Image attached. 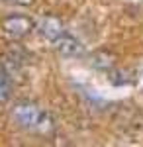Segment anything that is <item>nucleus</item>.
I'll return each mask as SVG.
<instances>
[{
  "instance_id": "nucleus-1",
  "label": "nucleus",
  "mask_w": 143,
  "mask_h": 147,
  "mask_svg": "<svg viewBox=\"0 0 143 147\" xmlns=\"http://www.w3.org/2000/svg\"><path fill=\"white\" fill-rule=\"evenodd\" d=\"M12 120L20 125L22 129H28V131H41V134H47V131L53 129L51 118H49L39 106L30 104V102L16 104L14 110H12Z\"/></svg>"
},
{
  "instance_id": "nucleus-2",
  "label": "nucleus",
  "mask_w": 143,
  "mask_h": 147,
  "mask_svg": "<svg viewBox=\"0 0 143 147\" xmlns=\"http://www.w3.org/2000/svg\"><path fill=\"white\" fill-rule=\"evenodd\" d=\"M33 28H35L33 22L30 18H26V16H8L6 20H2L4 34L10 35L12 39H22V37H26Z\"/></svg>"
},
{
  "instance_id": "nucleus-3",
  "label": "nucleus",
  "mask_w": 143,
  "mask_h": 147,
  "mask_svg": "<svg viewBox=\"0 0 143 147\" xmlns=\"http://www.w3.org/2000/svg\"><path fill=\"white\" fill-rule=\"evenodd\" d=\"M35 30H37V34L41 35V37H45V39L51 41V43L55 41L57 37H61V35L67 32L65 26L59 22L57 18H51V16H49V18H43L41 22L35 26Z\"/></svg>"
},
{
  "instance_id": "nucleus-4",
  "label": "nucleus",
  "mask_w": 143,
  "mask_h": 147,
  "mask_svg": "<svg viewBox=\"0 0 143 147\" xmlns=\"http://www.w3.org/2000/svg\"><path fill=\"white\" fill-rule=\"evenodd\" d=\"M53 45H55V49H59L61 53H65V55H73V57H75V55H82V51H84V47L80 45V41L75 39L69 32H65L61 37H57L55 41H53Z\"/></svg>"
},
{
  "instance_id": "nucleus-5",
  "label": "nucleus",
  "mask_w": 143,
  "mask_h": 147,
  "mask_svg": "<svg viewBox=\"0 0 143 147\" xmlns=\"http://www.w3.org/2000/svg\"><path fill=\"white\" fill-rule=\"evenodd\" d=\"M10 92H12L10 79L6 77V73H2V71H0V104L8 102V98H10Z\"/></svg>"
},
{
  "instance_id": "nucleus-6",
  "label": "nucleus",
  "mask_w": 143,
  "mask_h": 147,
  "mask_svg": "<svg viewBox=\"0 0 143 147\" xmlns=\"http://www.w3.org/2000/svg\"><path fill=\"white\" fill-rule=\"evenodd\" d=\"M4 2H10V4H16V6H32L33 0H4Z\"/></svg>"
}]
</instances>
